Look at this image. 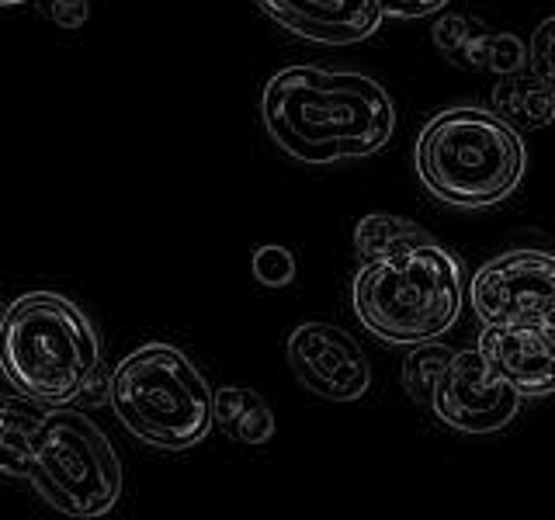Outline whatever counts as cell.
<instances>
[{
	"instance_id": "obj_3",
	"label": "cell",
	"mask_w": 555,
	"mask_h": 520,
	"mask_svg": "<svg viewBox=\"0 0 555 520\" xmlns=\"http://www.w3.org/2000/svg\"><path fill=\"white\" fill-rule=\"evenodd\" d=\"M413 167L427 195L451 208H493L507 202L528 170V146L500 115L455 104L416 135Z\"/></svg>"
},
{
	"instance_id": "obj_21",
	"label": "cell",
	"mask_w": 555,
	"mask_h": 520,
	"mask_svg": "<svg viewBox=\"0 0 555 520\" xmlns=\"http://www.w3.org/2000/svg\"><path fill=\"white\" fill-rule=\"evenodd\" d=\"M382 17H399V22H416V17L441 14L451 0H372Z\"/></svg>"
},
{
	"instance_id": "obj_6",
	"label": "cell",
	"mask_w": 555,
	"mask_h": 520,
	"mask_svg": "<svg viewBox=\"0 0 555 520\" xmlns=\"http://www.w3.org/2000/svg\"><path fill=\"white\" fill-rule=\"evenodd\" d=\"M25 479L52 510L77 520L112 514L121 499V461L115 444L91 416L74 406L46 410V420L31 441Z\"/></svg>"
},
{
	"instance_id": "obj_19",
	"label": "cell",
	"mask_w": 555,
	"mask_h": 520,
	"mask_svg": "<svg viewBox=\"0 0 555 520\" xmlns=\"http://www.w3.org/2000/svg\"><path fill=\"white\" fill-rule=\"evenodd\" d=\"M528 52H531L528 69H534V74L555 91V14L545 17V22L534 28L531 42H528Z\"/></svg>"
},
{
	"instance_id": "obj_17",
	"label": "cell",
	"mask_w": 555,
	"mask_h": 520,
	"mask_svg": "<svg viewBox=\"0 0 555 520\" xmlns=\"http://www.w3.org/2000/svg\"><path fill=\"white\" fill-rule=\"evenodd\" d=\"M451 354L455 351L441 340H424L410 347V354L403 358V389L416 406H430L434 389H438Z\"/></svg>"
},
{
	"instance_id": "obj_4",
	"label": "cell",
	"mask_w": 555,
	"mask_h": 520,
	"mask_svg": "<svg viewBox=\"0 0 555 520\" xmlns=\"http://www.w3.org/2000/svg\"><path fill=\"white\" fill-rule=\"evenodd\" d=\"M351 306L358 323L386 343L413 347L441 340L459 323L465 306L462 264L427 236L361 264L351 285Z\"/></svg>"
},
{
	"instance_id": "obj_23",
	"label": "cell",
	"mask_w": 555,
	"mask_h": 520,
	"mask_svg": "<svg viewBox=\"0 0 555 520\" xmlns=\"http://www.w3.org/2000/svg\"><path fill=\"white\" fill-rule=\"evenodd\" d=\"M11 4H25V0H0V8H11Z\"/></svg>"
},
{
	"instance_id": "obj_12",
	"label": "cell",
	"mask_w": 555,
	"mask_h": 520,
	"mask_svg": "<svg viewBox=\"0 0 555 520\" xmlns=\"http://www.w3.org/2000/svg\"><path fill=\"white\" fill-rule=\"evenodd\" d=\"M434 49L459 69H476V74H517L528 69V42L514 31H496L476 14L448 11L434 22Z\"/></svg>"
},
{
	"instance_id": "obj_10",
	"label": "cell",
	"mask_w": 555,
	"mask_h": 520,
	"mask_svg": "<svg viewBox=\"0 0 555 520\" xmlns=\"http://www.w3.org/2000/svg\"><path fill=\"white\" fill-rule=\"evenodd\" d=\"M476 351L486 364L520 392V399L555 395V337L545 326H486Z\"/></svg>"
},
{
	"instance_id": "obj_1",
	"label": "cell",
	"mask_w": 555,
	"mask_h": 520,
	"mask_svg": "<svg viewBox=\"0 0 555 520\" xmlns=\"http://www.w3.org/2000/svg\"><path fill=\"white\" fill-rule=\"evenodd\" d=\"M260 118L274 146L309 167L364 160L396 132V104L375 77L312 63L278 69L260 94Z\"/></svg>"
},
{
	"instance_id": "obj_15",
	"label": "cell",
	"mask_w": 555,
	"mask_h": 520,
	"mask_svg": "<svg viewBox=\"0 0 555 520\" xmlns=\"http://www.w3.org/2000/svg\"><path fill=\"white\" fill-rule=\"evenodd\" d=\"M46 420V406L22 392H0V476L25 479L31 441Z\"/></svg>"
},
{
	"instance_id": "obj_9",
	"label": "cell",
	"mask_w": 555,
	"mask_h": 520,
	"mask_svg": "<svg viewBox=\"0 0 555 520\" xmlns=\"http://www.w3.org/2000/svg\"><path fill=\"white\" fill-rule=\"evenodd\" d=\"M430 410L459 433H496L520 413V392L503 381L476 351H455L434 389Z\"/></svg>"
},
{
	"instance_id": "obj_22",
	"label": "cell",
	"mask_w": 555,
	"mask_h": 520,
	"mask_svg": "<svg viewBox=\"0 0 555 520\" xmlns=\"http://www.w3.org/2000/svg\"><path fill=\"white\" fill-rule=\"evenodd\" d=\"M8 306H11V302L4 299V295H0V323H4V316H8Z\"/></svg>"
},
{
	"instance_id": "obj_18",
	"label": "cell",
	"mask_w": 555,
	"mask_h": 520,
	"mask_svg": "<svg viewBox=\"0 0 555 520\" xmlns=\"http://www.w3.org/2000/svg\"><path fill=\"white\" fill-rule=\"evenodd\" d=\"M254 277L268 288H285L295 277V257L292 250L278 247V243H268V247L254 250Z\"/></svg>"
},
{
	"instance_id": "obj_11",
	"label": "cell",
	"mask_w": 555,
	"mask_h": 520,
	"mask_svg": "<svg viewBox=\"0 0 555 520\" xmlns=\"http://www.w3.org/2000/svg\"><path fill=\"white\" fill-rule=\"evenodd\" d=\"M274 25L320 46H354L386 22L372 0H254Z\"/></svg>"
},
{
	"instance_id": "obj_8",
	"label": "cell",
	"mask_w": 555,
	"mask_h": 520,
	"mask_svg": "<svg viewBox=\"0 0 555 520\" xmlns=\"http://www.w3.org/2000/svg\"><path fill=\"white\" fill-rule=\"evenodd\" d=\"M285 358L299 386L326 403H354L372 389L364 347L334 323H302L285 340Z\"/></svg>"
},
{
	"instance_id": "obj_14",
	"label": "cell",
	"mask_w": 555,
	"mask_h": 520,
	"mask_svg": "<svg viewBox=\"0 0 555 520\" xmlns=\"http://www.w3.org/2000/svg\"><path fill=\"white\" fill-rule=\"evenodd\" d=\"M212 424L240 444L260 447L274 438V413L268 399L247 386H222L212 392Z\"/></svg>"
},
{
	"instance_id": "obj_2",
	"label": "cell",
	"mask_w": 555,
	"mask_h": 520,
	"mask_svg": "<svg viewBox=\"0 0 555 520\" xmlns=\"http://www.w3.org/2000/svg\"><path fill=\"white\" fill-rule=\"evenodd\" d=\"M0 372L46 410L98 403L101 340L91 316L60 291H25L0 323Z\"/></svg>"
},
{
	"instance_id": "obj_20",
	"label": "cell",
	"mask_w": 555,
	"mask_h": 520,
	"mask_svg": "<svg viewBox=\"0 0 555 520\" xmlns=\"http://www.w3.org/2000/svg\"><path fill=\"white\" fill-rule=\"evenodd\" d=\"M35 8H39L52 25L77 31L87 22V14H91V0H35Z\"/></svg>"
},
{
	"instance_id": "obj_5",
	"label": "cell",
	"mask_w": 555,
	"mask_h": 520,
	"mask_svg": "<svg viewBox=\"0 0 555 520\" xmlns=\"http://www.w3.org/2000/svg\"><path fill=\"white\" fill-rule=\"evenodd\" d=\"M108 406L135 441L191 451L212 433V386L181 347L153 340L126 354L108 378Z\"/></svg>"
},
{
	"instance_id": "obj_7",
	"label": "cell",
	"mask_w": 555,
	"mask_h": 520,
	"mask_svg": "<svg viewBox=\"0 0 555 520\" xmlns=\"http://www.w3.org/2000/svg\"><path fill=\"white\" fill-rule=\"evenodd\" d=\"M468 302L486 326L555 329V253L517 247L490 257L468 282Z\"/></svg>"
},
{
	"instance_id": "obj_13",
	"label": "cell",
	"mask_w": 555,
	"mask_h": 520,
	"mask_svg": "<svg viewBox=\"0 0 555 520\" xmlns=\"http://www.w3.org/2000/svg\"><path fill=\"white\" fill-rule=\"evenodd\" d=\"M490 112L517 132H538L555 121V91L534 69L503 74L490 91Z\"/></svg>"
},
{
	"instance_id": "obj_16",
	"label": "cell",
	"mask_w": 555,
	"mask_h": 520,
	"mask_svg": "<svg viewBox=\"0 0 555 520\" xmlns=\"http://www.w3.org/2000/svg\"><path fill=\"white\" fill-rule=\"evenodd\" d=\"M427 236L430 233L410 219H399L389 212H372L354 225V250L361 257V264H369V260H382V257L403 250L410 243H421Z\"/></svg>"
}]
</instances>
